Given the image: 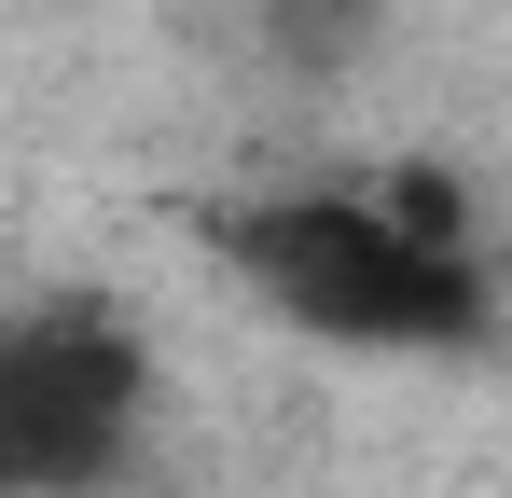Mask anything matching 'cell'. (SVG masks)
Wrapping results in <instances>:
<instances>
[{
    "instance_id": "obj_1",
    "label": "cell",
    "mask_w": 512,
    "mask_h": 498,
    "mask_svg": "<svg viewBox=\"0 0 512 498\" xmlns=\"http://www.w3.org/2000/svg\"><path fill=\"white\" fill-rule=\"evenodd\" d=\"M222 277L305 346H360V360H457L499 332V263L471 236L457 180H291V194H236L208 208Z\"/></svg>"
},
{
    "instance_id": "obj_2",
    "label": "cell",
    "mask_w": 512,
    "mask_h": 498,
    "mask_svg": "<svg viewBox=\"0 0 512 498\" xmlns=\"http://www.w3.org/2000/svg\"><path fill=\"white\" fill-rule=\"evenodd\" d=\"M153 346L111 291H0V498H125Z\"/></svg>"
},
{
    "instance_id": "obj_3",
    "label": "cell",
    "mask_w": 512,
    "mask_h": 498,
    "mask_svg": "<svg viewBox=\"0 0 512 498\" xmlns=\"http://www.w3.org/2000/svg\"><path fill=\"white\" fill-rule=\"evenodd\" d=\"M250 14H263V42H277V56H319V70H333V56L374 42V14H388V0H250Z\"/></svg>"
}]
</instances>
